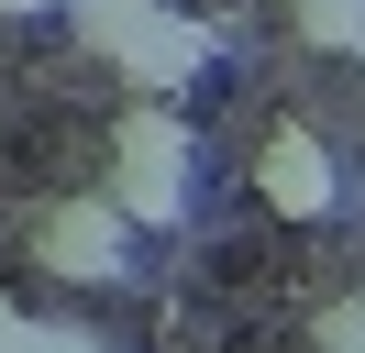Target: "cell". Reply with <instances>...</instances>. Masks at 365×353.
Listing matches in <instances>:
<instances>
[{"label":"cell","instance_id":"1","mask_svg":"<svg viewBox=\"0 0 365 353\" xmlns=\"http://www.w3.org/2000/svg\"><path fill=\"white\" fill-rule=\"evenodd\" d=\"M188 176H200V144H188L178 100H133L111 122V210L133 221V232H166V221H188Z\"/></svg>","mask_w":365,"mask_h":353},{"label":"cell","instance_id":"2","mask_svg":"<svg viewBox=\"0 0 365 353\" xmlns=\"http://www.w3.org/2000/svg\"><path fill=\"white\" fill-rule=\"evenodd\" d=\"M34 265L67 276V287H111V276H133V221L100 188L89 199H45V210H34Z\"/></svg>","mask_w":365,"mask_h":353},{"label":"cell","instance_id":"3","mask_svg":"<svg viewBox=\"0 0 365 353\" xmlns=\"http://www.w3.org/2000/svg\"><path fill=\"white\" fill-rule=\"evenodd\" d=\"M255 199H266L288 232H321V221L343 210V154L321 144L310 122H266V144H255Z\"/></svg>","mask_w":365,"mask_h":353},{"label":"cell","instance_id":"4","mask_svg":"<svg viewBox=\"0 0 365 353\" xmlns=\"http://www.w3.org/2000/svg\"><path fill=\"white\" fill-rule=\"evenodd\" d=\"M67 22H78V44L122 78V66H133V44L166 22V0H67Z\"/></svg>","mask_w":365,"mask_h":353},{"label":"cell","instance_id":"5","mask_svg":"<svg viewBox=\"0 0 365 353\" xmlns=\"http://www.w3.org/2000/svg\"><path fill=\"white\" fill-rule=\"evenodd\" d=\"M299 11V44H321V56H354L365 66V0H288Z\"/></svg>","mask_w":365,"mask_h":353},{"label":"cell","instance_id":"6","mask_svg":"<svg viewBox=\"0 0 365 353\" xmlns=\"http://www.w3.org/2000/svg\"><path fill=\"white\" fill-rule=\"evenodd\" d=\"M310 353H365V298H332L310 320Z\"/></svg>","mask_w":365,"mask_h":353},{"label":"cell","instance_id":"7","mask_svg":"<svg viewBox=\"0 0 365 353\" xmlns=\"http://www.w3.org/2000/svg\"><path fill=\"white\" fill-rule=\"evenodd\" d=\"M23 353H111V342H100V331H78V320H34Z\"/></svg>","mask_w":365,"mask_h":353},{"label":"cell","instance_id":"8","mask_svg":"<svg viewBox=\"0 0 365 353\" xmlns=\"http://www.w3.org/2000/svg\"><path fill=\"white\" fill-rule=\"evenodd\" d=\"M23 331H34V309L11 298V287H0V353H23Z\"/></svg>","mask_w":365,"mask_h":353},{"label":"cell","instance_id":"9","mask_svg":"<svg viewBox=\"0 0 365 353\" xmlns=\"http://www.w3.org/2000/svg\"><path fill=\"white\" fill-rule=\"evenodd\" d=\"M23 11H56V0H0V22H23Z\"/></svg>","mask_w":365,"mask_h":353}]
</instances>
